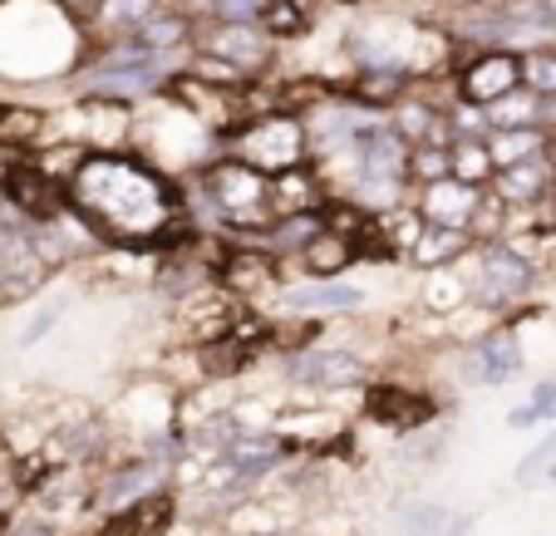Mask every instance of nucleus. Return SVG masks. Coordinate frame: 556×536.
Instances as JSON below:
<instances>
[{
  "label": "nucleus",
  "instance_id": "obj_1",
  "mask_svg": "<svg viewBox=\"0 0 556 536\" xmlns=\"http://www.w3.org/2000/svg\"><path fill=\"white\" fill-rule=\"evenodd\" d=\"M64 192H70V212L94 232L99 246L182 252L198 242L182 212V182L134 148H114V153L85 148L64 178Z\"/></svg>",
  "mask_w": 556,
  "mask_h": 536
},
{
  "label": "nucleus",
  "instance_id": "obj_2",
  "mask_svg": "<svg viewBox=\"0 0 556 536\" xmlns=\"http://www.w3.org/2000/svg\"><path fill=\"white\" fill-rule=\"evenodd\" d=\"M192 188L212 202V212L222 217V237L227 232H256L271 221V178H262L256 168L237 163L231 153H212L198 168Z\"/></svg>",
  "mask_w": 556,
  "mask_h": 536
},
{
  "label": "nucleus",
  "instance_id": "obj_3",
  "mask_svg": "<svg viewBox=\"0 0 556 536\" xmlns=\"http://www.w3.org/2000/svg\"><path fill=\"white\" fill-rule=\"evenodd\" d=\"M429 40L433 30H419L414 21H400V15H365L345 30V50L355 60V69H394L409 74L424 85V69H429Z\"/></svg>",
  "mask_w": 556,
  "mask_h": 536
},
{
  "label": "nucleus",
  "instance_id": "obj_4",
  "mask_svg": "<svg viewBox=\"0 0 556 536\" xmlns=\"http://www.w3.org/2000/svg\"><path fill=\"white\" fill-rule=\"evenodd\" d=\"M536 266L527 261L517 246L507 242H478L472 246V271H468V305L488 310V316H507L532 295Z\"/></svg>",
  "mask_w": 556,
  "mask_h": 536
},
{
  "label": "nucleus",
  "instance_id": "obj_5",
  "mask_svg": "<svg viewBox=\"0 0 556 536\" xmlns=\"http://www.w3.org/2000/svg\"><path fill=\"white\" fill-rule=\"evenodd\" d=\"M222 153H231L237 163L256 168L262 178H281V173L311 163V148H305V124L295 114H262L252 124H242L227 143H217Z\"/></svg>",
  "mask_w": 556,
  "mask_h": 536
},
{
  "label": "nucleus",
  "instance_id": "obj_6",
  "mask_svg": "<svg viewBox=\"0 0 556 536\" xmlns=\"http://www.w3.org/2000/svg\"><path fill=\"white\" fill-rule=\"evenodd\" d=\"M281 379L295 384V390H311V394H345V390H365L369 365L359 349L345 345H305L281 355Z\"/></svg>",
  "mask_w": 556,
  "mask_h": 536
},
{
  "label": "nucleus",
  "instance_id": "obj_7",
  "mask_svg": "<svg viewBox=\"0 0 556 536\" xmlns=\"http://www.w3.org/2000/svg\"><path fill=\"white\" fill-rule=\"evenodd\" d=\"M0 202L11 212H21L25 221H54L70 212L64 178L45 168L40 158H30V153H11L0 163Z\"/></svg>",
  "mask_w": 556,
  "mask_h": 536
},
{
  "label": "nucleus",
  "instance_id": "obj_8",
  "mask_svg": "<svg viewBox=\"0 0 556 536\" xmlns=\"http://www.w3.org/2000/svg\"><path fill=\"white\" fill-rule=\"evenodd\" d=\"M50 276L54 271L45 266V256L35 252L30 221L0 202V305L30 301L35 291H45V281H50Z\"/></svg>",
  "mask_w": 556,
  "mask_h": 536
},
{
  "label": "nucleus",
  "instance_id": "obj_9",
  "mask_svg": "<svg viewBox=\"0 0 556 536\" xmlns=\"http://www.w3.org/2000/svg\"><path fill=\"white\" fill-rule=\"evenodd\" d=\"M359 409H365L369 423L400 433V438H409V433L429 429V423L439 419V399L424 394L419 384H400V379H365V399H359Z\"/></svg>",
  "mask_w": 556,
  "mask_h": 536
},
{
  "label": "nucleus",
  "instance_id": "obj_10",
  "mask_svg": "<svg viewBox=\"0 0 556 536\" xmlns=\"http://www.w3.org/2000/svg\"><path fill=\"white\" fill-rule=\"evenodd\" d=\"M513 89H522V54L517 50H478L453 64V94H458V104L493 109Z\"/></svg>",
  "mask_w": 556,
  "mask_h": 536
},
{
  "label": "nucleus",
  "instance_id": "obj_11",
  "mask_svg": "<svg viewBox=\"0 0 556 536\" xmlns=\"http://www.w3.org/2000/svg\"><path fill=\"white\" fill-rule=\"evenodd\" d=\"M192 50H207L217 60H227L252 85L256 79H271V69H276V40L262 25H212L207 35H192Z\"/></svg>",
  "mask_w": 556,
  "mask_h": 536
},
{
  "label": "nucleus",
  "instance_id": "obj_12",
  "mask_svg": "<svg viewBox=\"0 0 556 536\" xmlns=\"http://www.w3.org/2000/svg\"><path fill=\"white\" fill-rule=\"evenodd\" d=\"M168 477H173V468L143 452V458H134V463L109 468V473L89 487V507H94L99 516H114V512H124V507L143 502V497L157 493V487H168Z\"/></svg>",
  "mask_w": 556,
  "mask_h": 536
},
{
  "label": "nucleus",
  "instance_id": "obj_13",
  "mask_svg": "<svg viewBox=\"0 0 556 536\" xmlns=\"http://www.w3.org/2000/svg\"><path fill=\"white\" fill-rule=\"evenodd\" d=\"M286 458H291V438H286V433H276V429H237V438L227 443V452L217 458V468L237 487H247V483L271 477Z\"/></svg>",
  "mask_w": 556,
  "mask_h": 536
},
{
  "label": "nucleus",
  "instance_id": "obj_14",
  "mask_svg": "<svg viewBox=\"0 0 556 536\" xmlns=\"http://www.w3.org/2000/svg\"><path fill=\"white\" fill-rule=\"evenodd\" d=\"M463 374L468 384H483V390H497L507 379L522 374V345H517L513 326H493L463 349Z\"/></svg>",
  "mask_w": 556,
  "mask_h": 536
},
{
  "label": "nucleus",
  "instance_id": "obj_15",
  "mask_svg": "<svg viewBox=\"0 0 556 536\" xmlns=\"http://www.w3.org/2000/svg\"><path fill=\"white\" fill-rule=\"evenodd\" d=\"M281 316H305V320H326V316H355L365 310V291L350 281H301L276 291Z\"/></svg>",
  "mask_w": 556,
  "mask_h": 536
},
{
  "label": "nucleus",
  "instance_id": "obj_16",
  "mask_svg": "<svg viewBox=\"0 0 556 536\" xmlns=\"http://www.w3.org/2000/svg\"><path fill=\"white\" fill-rule=\"evenodd\" d=\"M483 192L488 188H468V182H458V178H439V182L414 188V207H419V217L433 221V227H453V232L472 237V217H478Z\"/></svg>",
  "mask_w": 556,
  "mask_h": 536
},
{
  "label": "nucleus",
  "instance_id": "obj_17",
  "mask_svg": "<svg viewBox=\"0 0 556 536\" xmlns=\"http://www.w3.org/2000/svg\"><path fill=\"white\" fill-rule=\"evenodd\" d=\"M173 522H178V493H173V487H157V493H148L143 502L104 516L94 536H168Z\"/></svg>",
  "mask_w": 556,
  "mask_h": 536
},
{
  "label": "nucleus",
  "instance_id": "obj_18",
  "mask_svg": "<svg viewBox=\"0 0 556 536\" xmlns=\"http://www.w3.org/2000/svg\"><path fill=\"white\" fill-rule=\"evenodd\" d=\"M556 188V173L552 163L542 158H527V163H513V168H497L493 182H488V192H493L503 207H532L536 197H546V192Z\"/></svg>",
  "mask_w": 556,
  "mask_h": 536
},
{
  "label": "nucleus",
  "instance_id": "obj_19",
  "mask_svg": "<svg viewBox=\"0 0 556 536\" xmlns=\"http://www.w3.org/2000/svg\"><path fill=\"white\" fill-rule=\"evenodd\" d=\"M394 526L400 536H468L472 516L453 512L448 502H433V497H414V502L394 507Z\"/></svg>",
  "mask_w": 556,
  "mask_h": 536
},
{
  "label": "nucleus",
  "instance_id": "obj_20",
  "mask_svg": "<svg viewBox=\"0 0 556 536\" xmlns=\"http://www.w3.org/2000/svg\"><path fill=\"white\" fill-rule=\"evenodd\" d=\"M472 237L468 232H453V227H433V221H424V232H419V242L409 246V256L404 261L414 266V271H443V266H458V261H468L472 256Z\"/></svg>",
  "mask_w": 556,
  "mask_h": 536
},
{
  "label": "nucleus",
  "instance_id": "obj_21",
  "mask_svg": "<svg viewBox=\"0 0 556 536\" xmlns=\"http://www.w3.org/2000/svg\"><path fill=\"white\" fill-rule=\"evenodd\" d=\"M192 35H198L192 15L173 11V5H157V11L134 30V40L143 44V50H153V54H173V60H178L182 50H192Z\"/></svg>",
  "mask_w": 556,
  "mask_h": 536
},
{
  "label": "nucleus",
  "instance_id": "obj_22",
  "mask_svg": "<svg viewBox=\"0 0 556 536\" xmlns=\"http://www.w3.org/2000/svg\"><path fill=\"white\" fill-rule=\"evenodd\" d=\"M301 271L311 276V281H340V276L355 266V246L345 242V237H336V232H315L311 242L301 246Z\"/></svg>",
  "mask_w": 556,
  "mask_h": 536
},
{
  "label": "nucleus",
  "instance_id": "obj_23",
  "mask_svg": "<svg viewBox=\"0 0 556 536\" xmlns=\"http://www.w3.org/2000/svg\"><path fill=\"white\" fill-rule=\"evenodd\" d=\"M163 0H104L94 15V25H89L85 40L89 44H104V40H128V35L138 30V25L148 21V15L157 11Z\"/></svg>",
  "mask_w": 556,
  "mask_h": 536
},
{
  "label": "nucleus",
  "instance_id": "obj_24",
  "mask_svg": "<svg viewBox=\"0 0 556 536\" xmlns=\"http://www.w3.org/2000/svg\"><path fill=\"white\" fill-rule=\"evenodd\" d=\"M50 133V114L30 104H0V153H30Z\"/></svg>",
  "mask_w": 556,
  "mask_h": 536
},
{
  "label": "nucleus",
  "instance_id": "obj_25",
  "mask_svg": "<svg viewBox=\"0 0 556 536\" xmlns=\"http://www.w3.org/2000/svg\"><path fill=\"white\" fill-rule=\"evenodd\" d=\"M198 349V374L202 379H237L242 369H252L266 349L242 345V340H207V345H192Z\"/></svg>",
  "mask_w": 556,
  "mask_h": 536
},
{
  "label": "nucleus",
  "instance_id": "obj_26",
  "mask_svg": "<svg viewBox=\"0 0 556 536\" xmlns=\"http://www.w3.org/2000/svg\"><path fill=\"white\" fill-rule=\"evenodd\" d=\"M483 143H488L493 168H513V163L542 158V153H546V133H542V128H493Z\"/></svg>",
  "mask_w": 556,
  "mask_h": 536
},
{
  "label": "nucleus",
  "instance_id": "obj_27",
  "mask_svg": "<svg viewBox=\"0 0 556 536\" xmlns=\"http://www.w3.org/2000/svg\"><path fill=\"white\" fill-rule=\"evenodd\" d=\"M311 0H266L262 15H256V25L271 40H301V35H311Z\"/></svg>",
  "mask_w": 556,
  "mask_h": 536
},
{
  "label": "nucleus",
  "instance_id": "obj_28",
  "mask_svg": "<svg viewBox=\"0 0 556 536\" xmlns=\"http://www.w3.org/2000/svg\"><path fill=\"white\" fill-rule=\"evenodd\" d=\"M493 158H488V143L483 138H453L448 148V178L468 182V188H488L493 182Z\"/></svg>",
  "mask_w": 556,
  "mask_h": 536
},
{
  "label": "nucleus",
  "instance_id": "obj_29",
  "mask_svg": "<svg viewBox=\"0 0 556 536\" xmlns=\"http://www.w3.org/2000/svg\"><path fill=\"white\" fill-rule=\"evenodd\" d=\"M375 221H379V232H384V242L394 256H409V246L419 242V232H424V217H419V207H414V197L400 202V207H389V212H375Z\"/></svg>",
  "mask_w": 556,
  "mask_h": 536
},
{
  "label": "nucleus",
  "instance_id": "obj_30",
  "mask_svg": "<svg viewBox=\"0 0 556 536\" xmlns=\"http://www.w3.org/2000/svg\"><path fill=\"white\" fill-rule=\"evenodd\" d=\"M522 89L536 99L556 94V50L552 44H532L522 50Z\"/></svg>",
  "mask_w": 556,
  "mask_h": 536
},
{
  "label": "nucleus",
  "instance_id": "obj_31",
  "mask_svg": "<svg viewBox=\"0 0 556 536\" xmlns=\"http://www.w3.org/2000/svg\"><path fill=\"white\" fill-rule=\"evenodd\" d=\"M488 124L493 128H536V94L513 89L507 99H497V104L488 109Z\"/></svg>",
  "mask_w": 556,
  "mask_h": 536
},
{
  "label": "nucleus",
  "instance_id": "obj_32",
  "mask_svg": "<svg viewBox=\"0 0 556 536\" xmlns=\"http://www.w3.org/2000/svg\"><path fill=\"white\" fill-rule=\"evenodd\" d=\"M556 419V384L546 379V384H536L532 394H527V404H517L513 413H507V429H532V423H546Z\"/></svg>",
  "mask_w": 556,
  "mask_h": 536
},
{
  "label": "nucleus",
  "instance_id": "obj_33",
  "mask_svg": "<svg viewBox=\"0 0 556 536\" xmlns=\"http://www.w3.org/2000/svg\"><path fill=\"white\" fill-rule=\"evenodd\" d=\"M439 178H448V148H433V143L409 148V188H424V182H439Z\"/></svg>",
  "mask_w": 556,
  "mask_h": 536
},
{
  "label": "nucleus",
  "instance_id": "obj_34",
  "mask_svg": "<svg viewBox=\"0 0 556 536\" xmlns=\"http://www.w3.org/2000/svg\"><path fill=\"white\" fill-rule=\"evenodd\" d=\"M262 5H266V0H212L207 21L212 25H256Z\"/></svg>",
  "mask_w": 556,
  "mask_h": 536
},
{
  "label": "nucleus",
  "instance_id": "obj_35",
  "mask_svg": "<svg viewBox=\"0 0 556 536\" xmlns=\"http://www.w3.org/2000/svg\"><path fill=\"white\" fill-rule=\"evenodd\" d=\"M552 463H556V429L546 433V438L536 443V448L522 458V468H517V483H522V487H532L536 477H546V468H552Z\"/></svg>",
  "mask_w": 556,
  "mask_h": 536
},
{
  "label": "nucleus",
  "instance_id": "obj_36",
  "mask_svg": "<svg viewBox=\"0 0 556 536\" xmlns=\"http://www.w3.org/2000/svg\"><path fill=\"white\" fill-rule=\"evenodd\" d=\"M60 310H64V301H50V305H45V310H35V316H30V326L21 330V345H25V349H30V345H40V340L50 335L54 326H60Z\"/></svg>",
  "mask_w": 556,
  "mask_h": 536
},
{
  "label": "nucleus",
  "instance_id": "obj_37",
  "mask_svg": "<svg viewBox=\"0 0 556 536\" xmlns=\"http://www.w3.org/2000/svg\"><path fill=\"white\" fill-rule=\"evenodd\" d=\"M54 5H60V11L89 35V25H94V15H99V5H104V0H54Z\"/></svg>",
  "mask_w": 556,
  "mask_h": 536
},
{
  "label": "nucleus",
  "instance_id": "obj_38",
  "mask_svg": "<svg viewBox=\"0 0 556 536\" xmlns=\"http://www.w3.org/2000/svg\"><path fill=\"white\" fill-rule=\"evenodd\" d=\"M5 536H54V532H50V522H45V516H21V522L5 526Z\"/></svg>",
  "mask_w": 556,
  "mask_h": 536
},
{
  "label": "nucleus",
  "instance_id": "obj_39",
  "mask_svg": "<svg viewBox=\"0 0 556 536\" xmlns=\"http://www.w3.org/2000/svg\"><path fill=\"white\" fill-rule=\"evenodd\" d=\"M546 163H552V173H556V133H546Z\"/></svg>",
  "mask_w": 556,
  "mask_h": 536
},
{
  "label": "nucleus",
  "instance_id": "obj_40",
  "mask_svg": "<svg viewBox=\"0 0 556 536\" xmlns=\"http://www.w3.org/2000/svg\"><path fill=\"white\" fill-rule=\"evenodd\" d=\"M345 5H375V0H345Z\"/></svg>",
  "mask_w": 556,
  "mask_h": 536
}]
</instances>
